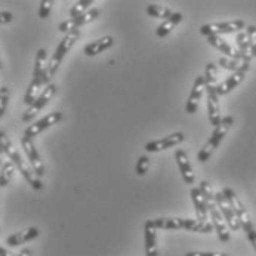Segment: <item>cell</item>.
<instances>
[{
    "label": "cell",
    "mask_w": 256,
    "mask_h": 256,
    "mask_svg": "<svg viewBox=\"0 0 256 256\" xmlns=\"http://www.w3.org/2000/svg\"><path fill=\"white\" fill-rule=\"evenodd\" d=\"M174 157H175L176 164H178V168H180V172H181V175H182L184 182L188 184V185L194 184V181H196V175H194V172H192V166H191V163H190V158H188V154L185 152V150H182V148H176Z\"/></svg>",
    "instance_id": "2e32d148"
},
{
    "label": "cell",
    "mask_w": 256,
    "mask_h": 256,
    "mask_svg": "<svg viewBox=\"0 0 256 256\" xmlns=\"http://www.w3.org/2000/svg\"><path fill=\"white\" fill-rule=\"evenodd\" d=\"M0 148L3 150L4 156L9 157V160L15 164V168L21 172V175L24 176V180L30 184L32 188L34 190H42L43 188V184L40 181V178L36 175V172L33 170V168L30 166V163H27L22 156L18 152V150L14 146V144L10 142V140L8 138V135L0 130Z\"/></svg>",
    "instance_id": "6da1fadb"
},
{
    "label": "cell",
    "mask_w": 256,
    "mask_h": 256,
    "mask_svg": "<svg viewBox=\"0 0 256 256\" xmlns=\"http://www.w3.org/2000/svg\"><path fill=\"white\" fill-rule=\"evenodd\" d=\"M112 44H114V38L111 36L101 37V38H98V40L90 42L89 44H86L84 49H83V52H84V55H88V56H95V55H100V54H102L104 50L110 49Z\"/></svg>",
    "instance_id": "ffe728a7"
},
{
    "label": "cell",
    "mask_w": 256,
    "mask_h": 256,
    "mask_svg": "<svg viewBox=\"0 0 256 256\" xmlns=\"http://www.w3.org/2000/svg\"><path fill=\"white\" fill-rule=\"evenodd\" d=\"M208 94V112H209V122L214 128H216L222 120L220 106V95L216 92V88H206Z\"/></svg>",
    "instance_id": "9a60e30c"
},
{
    "label": "cell",
    "mask_w": 256,
    "mask_h": 256,
    "mask_svg": "<svg viewBox=\"0 0 256 256\" xmlns=\"http://www.w3.org/2000/svg\"><path fill=\"white\" fill-rule=\"evenodd\" d=\"M146 14L152 18H160L163 21H166L168 18L172 16V10L168 6H162V4H148L146 6Z\"/></svg>",
    "instance_id": "d4e9b609"
},
{
    "label": "cell",
    "mask_w": 256,
    "mask_h": 256,
    "mask_svg": "<svg viewBox=\"0 0 256 256\" xmlns=\"http://www.w3.org/2000/svg\"><path fill=\"white\" fill-rule=\"evenodd\" d=\"M37 236H38V230L36 226H30L24 231H20V232H15L12 236H9L6 238V244L9 248H16L20 244H24V243H28L32 240H34Z\"/></svg>",
    "instance_id": "ac0fdd59"
},
{
    "label": "cell",
    "mask_w": 256,
    "mask_h": 256,
    "mask_svg": "<svg viewBox=\"0 0 256 256\" xmlns=\"http://www.w3.org/2000/svg\"><path fill=\"white\" fill-rule=\"evenodd\" d=\"M220 66L222 68L230 70V72H232V73H236V72H244V73H248L249 68H250V64H249V62L237 61V60H234V58H226V56L220 58Z\"/></svg>",
    "instance_id": "cb8c5ba5"
},
{
    "label": "cell",
    "mask_w": 256,
    "mask_h": 256,
    "mask_svg": "<svg viewBox=\"0 0 256 256\" xmlns=\"http://www.w3.org/2000/svg\"><path fill=\"white\" fill-rule=\"evenodd\" d=\"M144 234H146V256H158L156 230L144 225Z\"/></svg>",
    "instance_id": "603a6c76"
},
{
    "label": "cell",
    "mask_w": 256,
    "mask_h": 256,
    "mask_svg": "<svg viewBox=\"0 0 256 256\" xmlns=\"http://www.w3.org/2000/svg\"><path fill=\"white\" fill-rule=\"evenodd\" d=\"M0 68H2V62H0Z\"/></svg>",
    "instance_id": "ab89813d"
},
{
    "label": "cell",
    "mask_w": 256,
    "mask_h": 256,
    "mask_svg": "<svg viewBox=\"0 0 256 256\" xmlns=\"http://www.w3.org/2000/svg\"><path fill=\"white\" fill-rule=\"evenodd\" d=\"M92 4H94V0H78L70 10V18H77V16L86 14Z\"/></svg>",
    "instance_id": "f1b7e54d"
},
{
    "label": "cell",
    "mask_w": 256,
    "mask_h": 256,
    "mask_svg": "<svg viewBox=\"0 0 256 256\" xmlns=\"http://www.w3.org/2000/svg\"><path fill=\"white\" fill-rule=\"evenodd\" d=\"M222 194H224L225 198L228 200V203H230L232 212L236 214V216H237V220L240 222L243 231L246 232V231L255 228L254 224H252L250 216H249V214H248V210H246V208H244V204H243V202L238 198V196H237L231 188H228V186H225V188L222 190Z\"/></svg>",
    "instance_id": "5b68a950"
},
{
    "label": "cell",
    "mask_w": 256,
    "mask_h": 256,
    "mask_svg": "<svg viewBox=\"0 0 256 256\" xmlns=\"http://www.w3.org/2000/svg\"><path fill=\"white\" fill-rule=\"evenodd\" d=\"M78 37H80V32L76 30V32H72V33H67V34L64 36V38L58 43V46H56V49H55L52 58H50L49 62H48V78H49V80L56 74L60 66H61V62H62V60H64V56H66V55L68 54V50L73 48L74 43L78 40Z\"/></svg>",
    "instance_id": "277c9868"
},
{
    "label": "cell",
    "mask_w": 256,
    "mask_h": 256,
    "mask_svg": "<svg viewBox=\"0 0 256 256\" xmlns=\"http://www.w3.org/2000/svg\"><path fill=\"white\" fill-rule=\"evenodd\" d=\"M204 82H206V88H218V67L214 62H209L206 66V72H204Z\"/></svg>",
    "instance_id": "4316f807"
},
{
    "label": "cell",
    "mask_w": 256,
    "mask_h": 256,
    "mask_svg": "<svg viewBox=\"0 0 256 256\" xmlns=\"http://www.w3.org/2000/svg\"><path fill=\"white\" fill-rule=\"evenodd\" d=\"M62 120V112L61 111H54L48 116H44L43 118L37 120L36 123L30 124L26 130H24V136L28 140H33L38 134H42L43 130L52 128L54 124H58Z\"/></svg>",
    "instance_id": "ba28073f"
},
{
    "label": "cell",
    "mask_w": 256,
    "mask_h": 256,
    "mask_svg": "<svg viewBox=\"0 0 256 256\" xmlns=\"http://www.w3.org/2000/svg\"><path fill=\"white\" fill-rule=\"evenodd\" d=\"M216 206H218V209H220V215L224 216V220L226 222L228 228H230L231 231H238V230L242 228V225H240V222L237 220L236 214L232 212V209H231L228 200H226L225 196L222 194V191H220V192H216Z\"/></svg>",
    "instance_id": "7c38bea8"
},
{
    "label": "cell",
    "mask_w": 256,
    "mask_h": 256,
    "mask_svg": "<svg viewBox=\"0 0 256 256\" xmlns=\"http://www.w3.org/2000/svg\"><path fill=\"white\" fill-rule=\"evenodd\" d=\"M232 124H234V117L232 116L222 117L220 123L214 129V132H212L210 138L208 140V142L203 146V148H200V151L197 152V160L200 163H206L212 157V154L220 146V142L224 141V138L226 136V134H228V130L231 129Z\"/></svg>",
    "instance_id": "3957f363"
},
{
    "label": "cell",
    "mask_w": 256,
    "mask_h": 256,
    "mask_svg": "<svg viewBox=\"0 0 256 256\" xmlns=\"http://www.w3.org/2000/svg\"><path fill=\"white\" fill-rule=\"evenodd\" d=\"M100 16V9L98 8H90L86 14L77 16V18H70V20H66L60 24L58 30L62 32V33H72V32H76L78 30L80 27L95 21L96 18Z\"/></svg>",
    "instance_id": "9c48e42d"
},
{
    "label": "cell",
    "mask_w": 256,
    "mask_h": 256,
    "mask_svg": "<svg viewBox=\"0 0 256 256\" xmlns=\"http://www.w3.org/2000/svg\"><path fill=\"white\" fill-rule=\"evenodd\" d=\"M246 34H248V38H249L250 55H252V58H256V26H248L246 27Z\"/></svg>",
    "instance_id": "f546056e"
},
{
    "label": "cell",
    "mask_w": 256,
    "mask_h": 256,
    "mask_svg": "<svg viewBox=\"0 0 256 256\" xmlns=\"http://www.w3.org/2000/svg\"><path fill=\"white\" fill-rule=\"evenodd\" d=\"M146 225L154 230H185L186 220L185 218H157V220H148Z\"/></svg>",
    "instance_id": "e0dca14e"
},
{
    "label": "cell",
    "mask_w": 256,
    "mask_h": 256,
    "mask_svg": "<svg viewBox=\"0 0 256 256\" xmlns=\"http://www.w3.org/2000/svg\"><path fill=\"white\" fill-rule=\"evenodd\" d=\"M244 77H246V73H244V72H236V73H232L231 76H228L222 83L218 84V88H216L218 95L222 96V95L230 94L232 89H236V88L244 80Z\"/></svg>",
    "instance_id": "44dd1931"
},
{
    "label": "cell",
    "mask_w": 256,
    "mask_h": 256,
    "mask_svg": "<svg viewBox=\"0 0 256 256\" xmlns=\"http://www.w3.org/2000/svg\"><path fill=\"white\" fill-rule=\"evenodd\" d=\"M246 236H248V238H249V242L252 243V246H254V249L256 250V230L255 228H252V230H249V231H246Z\"/></svg>",
    "instance_id": "d590c367"
},
{
    "label": "cell",
    "mask_w": 256,
    "mask_h": 256,
    "mask_svg": "<svg viewBox=\"0 0 256 256\" xmlns=\"http://www.w3.org/2000/svg\"><path fill=\"white\" fill-rule=\"evenodd\" d=\"M8 102H9V89L6 86H2L0 88V117H3V114L6 112Z\"/></svg>",
    "instance_id": "1f68e13d"
},
{
    "label": "cell",
    "mask_w": 256,
    "mask_h": 256,
    "mask_svg": "<svg viewBox=\"0 0 256 256\" xmlns=\"http://www.w3.org/2000/svg\"><path fill=\"white\" fill-rule=\"evenodd\" d=\"M206 90V82H204V76H197L196 80H194V84H192V89L190 92V96L186 100V104H185V111L188 114H194L197 108H198V104L203 98V94Z\"/></svg>",
    "instance_id": "30bf717a"
},
{
    "label": "cell",
    "mask_w": 256,
    "mask_h": 256,
    "mask_svg": "<svg viewBox=\"0 0 256 256\" xmlns=\"http://www.w3.org/2000/svg\"><path fill=\"white\" fill-rule=\"evenodd\" d=\"M185 256H228L220 252H188Z\"/></svg>",
    "instance_id": "e575fe53"
},
{
    "label": "cell",
    "mask_w": 256,
    "mask_h": 256,
    "mask_svg": "<svg viewBox=\"0 0 256 256\" xmlns=\"http://www.w3.org/2000/svg\"><path fill=\"white\" fill-rule=\"evenodd\" d=\"M185 136H184L182 132H176V134H172L169 136H164L162 140H157V141H151L146 146V150L148 152H158V151H164L168 148H174V146L182 144Z\"/></svg>",
    "instance_id": "4fadbf2b"
},
{
    "label": "cell",
    "mask_w": 256,
    "mask_h": 256,
    "mask_svg": "<svg viewBox=\"0 0 256 256\" xmlns=\"http://www.w3.org/2000/svg\"><path fill=\"white\" fill-rule=\"evenodd\" d=\"M12 20H14L12 12H8V10L0 12V24H9V22H12Z\"/></svg>",
    "instance_id": "836d02e7"
},
{
    "label": "cell",
    "mask_w": 256,
    "mask_h": 256,
    "mask_svg": "<svg viewBox=\"0 0 256 256\" xmlns=\"http://www.w3.org/2000/svg\"><path fill=\"white\" fill-rule=\"evenodd\" d=\"M14 172H15V164L10 160L3 162L0 168V186H8V184L10 182L14 176Z\"/></svg>",
    "instance_id": "484cf974"
},
{
    "label": "cell",
    "mask_w": 256,
    "mask_h": 256,
    "mask_svg": "<svg viewBox=\"0 0 256 256\" xmlns=\"http://www.w3.org/2000/svg\"><path fill=\"white\" fill-rule=\"evenodd\" d=\"M3 157H4V152H3V150L0 148V168H2V164H3Z\"/></svg>",
    "instance_id": "f35d334b"
},
{
    "label": "cell",
    "mask_w": 256,
    "mask_h": 256,
    "mask_svg": "<svg viewBox=\"0 0 256 256\" xmlns=\"http://www.w3.org/2000/svg\"><path fill=\"white\" fill-rule=\"evenodd\" d=\"M198 188H200V191H202V194H203V197H204V200L208 203V208L216 204V192L214 191L210 184L208 182V181H202Z\"/></svg>",
    "instance_id": "83f0119b"
},
{
    "label": "cell",
    "mask_w": 256,
    "mask_h": 256,
    "mask_svg": "<svg viewBox=\"0 0 256 256\" xmlns=\"http://www.w3.org/2000/svg\"><path fill=\"white\" fill-rule=\"evenodd\" d=\"M49 84L48 78V52L44 49H38L34 61V70H33V78L28 84V89L24 96V102L30 107L36 98L40 95L38 92L42 90L43 86Z\"/></svg>",
    "instance_id": "7a4b0ae2"
},
{
    "label": "cell",
    "mask_w": 256,
    "mask_h": 256,
    "mask_svg": "<svg viewBox=\"0 0 256 256\" xmlns=\"http://www.w3.org/2000/svg\"><path fill=\"white\" fill-rule=\"evenodd\" d=\"M148 168H150V158L146 156H141L136 162V174L140 176H144L148 172Z\"/></svg>",
    "instance_id": "d6a6232c"
},
{
    "label": "cell",
    "mask_w": 256,
    "mask_h": 256,
    "mask_svg": "<svg viewBox=\"0 0 256 256\" xmlns=\"http://www.w3.org/2000/svg\"><path fill=\"white\" fill-rule=\"evenodd\" d=\"M0 256H15L12 252H9V250H6L4 248H2L0 246Z\"/></svg>",
    "instance_id": "74e56055"
},
{
    "label": "cell",
    "mask_w": 256,
    "mask_h": 256,
    "mask_svg": "<svg viewBox=\"0 0 256 256\" xmlns=\"http://www.w3.org/2000/svg\"><path fill=\"white\" fill-rule=\"evenodd\" d=\"M191 198H192V203H194V208H196L197 220L208 222V220H209V209H208V203H206L200 188H192L191 190Z\"/></svg>",
    "instance_id": "d6986e66"
},
{
    "label": "cell",
    "mask_w": 256,
    "mask_h": 256,
    "mask_svg": "<svg viewBox=\"0 0 256 256\" xmlns=\"http://www.w3.org/2000/svg\"><path fill=\"white\" fill-rule=\"evenodd\" d=\"M21 146L24 148L26 156H27V158L30 160V166H32L33 170L36 172L37 176H38V178L44 176V164H43V160H42L38 151H37L36 146H34L33 140H28V138L22 136V138H21Z\"/></svg>",
    "instance_id": "8fae6325"
},
{
    "label": "cell",
    "mask_w": 256,
    "mask_h": 256,
    "mask_svg": "<svg viewBox=\"0 0 256 256\" xmlns=\"http://www.w3.org/2000/svg\"><path fill=\"white\" fill-rule=\"evenodd\" d=\"M208 209H209V216L212 220L210 224L214 225V230L216 231L220 240L222 243H228L230 238H231V236H230V231H228V225H226V222L224 220V216L220 215L218 206L214 204V206H209Z\"/></svg>",
    "instance_id": "5bb4252c"
},
{
    "label": "cell",
    "mask_w": 256,
    "mask_h": 256,
    "mask_svg": "<svg viewBox=\"0 0 256 256\" xmlns=\"http://www.w3.org/2000/svg\"><path fill=\"white\" fill-rule=\"evenodd\" d=\"M52 6H54L52 0H42L40 2V8H38V18L40 20L49 18V15L52 12Z\"/></svg>",
    "instance_id": "4dcf8cb0"
},
{
    "label": "cell",
    "mask_w": 256,
    "mask_h": 256,
    "mask_svg": "<svg viewBox=\"0 0 256 256\" xmlns=\"http://www.w3.org/2000/svg\"><path fill=\"white\" fill-rule=\"evenodd\" d=\"M55 94H56V84H54V83H49L42 92H40V95L36 98V101L26 110V112L21 116V120L24 122V123H28V122H32L33 118H34V116L38 114L40 111L43 110L48 104H49V101L55 96Z\"/></svg>",
    "instance_id": "52a82bcc"
},
{
    "label": "cell",
    "mask_w": 256,
    "mask_h": 256,
    "mask_svg": "<svg viewBox=\"0 0 256 256\" xmlns=\"http://www.w3.org/2000/svg\"><path fill=\"white\" fill-rule=\"evenodd\" d=\"M182 18H184V15L181 14V12H174L172 14V16L170 18H168L166 21H163L160 26H158V28H157V36L158 37H166L181 21H182Z\"/></svg>",
    "instance_id": "7402d4cb"
},
{
    "label": "cell",
    "mask_w": 256,
    "mask_h": 256,
    "mask_svg": "<svg viewBox=\"0 0 256 256\" xmlns=\"http://www.w3.org/2000/svg\"><path fill=\"white\" fill-rule=\"evenodd\" d=\"M246 28V22L243 20H234V21H226V22H214V24H206L200 27V34L206 37L220 36V34H230L236 33Z\"/></svg>",
    "instance_id": "8992f818"
},
{
    "label": "cell",
    "mask_w": 256,
    "mask_h": 256,
    "mask_svg": "<svg viewBox=\"0 0 256 256\" xmlns=\"http://www.w3.org/2000/svg\"><path fill=\"white\" fill-rule=\"evenodd\" d=\"M32 255H33L32 249H28V248H27V249H22V250L20 252V255L18 256H32Z\"/></svg>",
    "instance_id": "8d00e7d4"
}]
</instances>
